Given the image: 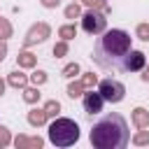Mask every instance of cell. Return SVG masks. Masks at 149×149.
Segmentation results:
<instances>
[{"mask_svg":"<svg viewBox=\"0 0 149 149\" xmlns=\"http://www.w3.org/2000/svg\"><path fill=\"white\" fill-rule=\"evenodd\" d=\"M130 35L121 28H112L100 33V37L93 44V63L102 70H121L123 56L130 51Z\"/></svg>","mask_w":149,"mask_h":149,"instance_id":"6da1fadb","label":"cell"},{"mask_svg":"<svg viewBox=\"0 0 149 149\" xmlns=\"http://www.w3.org/2000/svg\"><path fill=\"white\" fill-rule=\"evenodd\" d=\"M88 140L95 149H123L130 142L128 123L119 112H109L91 126Z\"/></svg>","mask_w":149,"mask_h":149,"instance_id":"7a4b0ae2","label":"cell"},{"mask_svg":"<svg viewBox=\"0 0 149 149\" xmlns=\"http://www.w3.org/2000/svg\"><path fill=\"white\" fill-rule=\"evenodd\" d=\"M49 140L56 147H70V144H74L79 140V126H77V121L65 119V116L54 119L51 126H49Z\"/></svg>","mask_w":149,"mask_h":149,"instance_id":"3957f363","label":"cell"},{"mask_svg":"<svg viewBox=\"0 0 149 149\" xmlns=\"http://www.w3.org/2000/svg\"><path fill=\"white\" fill-rule=\"evenodd\" d=\"M98 93L102 95V100L105 102H112V105H116V102H121L123 100V95H126V86L119 81V79H102L100 84H98Z\"/></svg>","mask_w":149,"mask_h":149,"instance_id":"277c9868","label":"cell"},{"mask_svg":"<svg viewBox=\"0 0 149 149\" xmlns=\"http://www.w3.org/2000/svg\"><path fill=\"white\" fill-rule=\"evenodd\" d=\"M81 28H84L88 35H100V33H105V28H107V19H105L102 12L88 9V12L81 14Z\"/></svg>","mask_w":149,"mask_h":149,"instance_id":"5b68a950","label":"cell"},{"mask_svg":"<svg viewBox=\"0 0 149 149\" xmlns=\"http://www.w3.org/2000/svg\"><path fill=\"white\" fill-rule=\"evenodd\" d=\"M49 33H51L49 23L40 21V23H35V26H30V30H28L26 37H23V44H26V47H33V44H37V42H44V40L49 37Z\"/></svg>","mask_w":149,"mask_h":149,"instance_id":"8992f818","label":"cell"},{"mask_svg":"<svg viewBox=\"0 0 149 149\" xmlns=\"http://www.w3.org/2000/svg\"><path fill=\"white\" fill-rule=\"evenodd\" d=\"M144 63H147L144 54H142V51H137V49H130V51L123 56L121 70H126V72H137V70H142V68H144Z\"/></svg>","mask_w":149,"mask_h":149,"instance_id":"52a82bcc","label":"cell"},{"mask_svg":"<svg viewBox=\"0 0 149 149\" xmlns=\"http://www.w3.org/2000/svg\"><path fill=\"white\" fill-rule=\"evenodd\" d=\"M102 95L98 93V91H88V93H84V112L86 114H91V116H95V114H100L102 112Z\"/></svg>","mask_w":149,"mask_h":149,"instance_id":"ba28073f","label":"cell"},{"mask_svg":"<svg viewBox=\"0 0 149 149\" xmlns=\"http://www.w3.org/2000/svg\"><path fill=\"white\" fill-rule=\"evenodd\" d=\"M14 144H16V149H42L44 140H42V137H28V135H19V137L14 140Z\"/></svg>","mask_w":149,"mask_h":149,"instance_id":"9c48e42d","label":"cell"},{"mask_svg":"<svg viewBox=\"0 0 149 149\" xmlns=\"http://www.w3.org/2000/svg\"><path fill=\"white\" fill-rule=\"evenodd\" d=\"M133 123L137 128H149V112L144 107H135L133 109Z\"/></svg>","mask_w":149,"mask_h":149,"instance_id":"30bf717a","label":"cell"},{"mask_svg":"<svg viewBox=\"0 0 149 149\" xmlns=\"http://www.w3.org/2000/svg\"><path fill=\"white\" fill-rule=\"evenodd\" d=\"M7 84H9V86H14V88H23V86H28V74H23V72L14 70V72H9Z\"/></svg>","mask_w":149,"mask_h":149,"instance_id":"8fae6325","label":"cell"},{"mask_svg":"<svg viewBox=\"0 0 149 149\" xmlns=\"http://www.w3.org/2000/svg\"><path fill=\"white\" fill-rule=\"evenodd\" d=\"M47 119H49V116H47L44 107H42V109L35 107V109L28 112V123H30V126H42V123H47Z\"/></svg>","mask_w":149,"mask_h":149,"instance_id":"7c38bea8","label":"cell"},{"mask_svg":"<svg viewBox=\"0 0 149 149\" xmlns=\"http://www.w3.org/2000/svg\"><path fill=\"white\" fill-rule=\"evenodd\" d=\"M16 63H19V68H35L37 56H35V54H30V51H21V54L16 56Z\"/></svg>","mask_w":149,"mask_h":149,"instance_id":"4fadbf2b","label":"cell"},{"mask_svg":"<svg viewBox=\"0 0 149 149\" xmlns=\"http://www.w3.org/2000/svg\"><path fill=\"white\" fill-rule=\"evenodd\" d=\"M23 100L26 102H37L40 100V91H37V86H23Z\"/></svg>","mask_w":149,"mask_h":149,"instance_id":"5bb4252c","label":"cell"},{"mask_svg":"<svg viewBox=\"0 0 149 149\" xmlns=\"http://www.w3.org/2000/svg\"><path fill=\"white\" fill-rule=\"evenodd\" d=\"M58 35H61V40H72V37H77V28L72 26V23H68V26H61L58 28Z\"/></svg>","mask_w":149,"mask_h":149,"instance_id":"9a60e30c","label":"cell"},{"mask_svg":"<svg viewBox=\"0 0 149 149\" xmlns=\"http://www.w3.org/2000/svg\"><path fill=\"white\" fill-rule=\"evenodd\" d=\"M44 112H47L49 119H51V116H58V112H61V102H58V100H47Z\"/></svg>","mask_w":149,"mask_h":149,"instance_id":"2e32d148","label":"cell"},{"mask_svg":"<svg viewBox=\"0 0 149 149\" xmlns=\"http://www.w3.org/2000/svg\"><path fill=\"white\" fill-rule=\"evenodd\" d=\"M7 37H12V23L5 16H0V40H7Z\"/></svg>","mask_w":149,"mask_h":149,"instance_id":"e0dca14e","label":"cell"},{"mask_svg":"<svg viewBox=\"0 0 149 149\" xmlns=\"http://www.w3.org/2000/svg\"><path fill=\"white\" fill-rule=\"evenodd\" d=\"M133 144H137V147H142V144H149V130L140 128V133H135V137H133Z\"/></svg>","mask_w":149,"mask_h":149,"instance_id":"ac0fdd59","label":"cell"},{"mask_svg":"<svg viewBox=\"0 0 149 149\" xmlns=\"http://www.w3.org/2000/svg\"><path fill=\"white\" fill-rule=\"evenodd\" d=\"M81 91H84V84H81V79H79V81H72V84L68 86V95H70V98H77V95H81Z\"/></svg>","mask_w":149,"mask_h":149,"instance_id":"d6986e66","label":"cell"},{"mask_svg":"<svg viewBox=\"0 0 149 149\" xmlns=\"http://www.w3.org/2000/svg\"><path fill=\"white\" fill-rule=\"evenodd\" d=\"M81 14V9H79V5L77 2H72V5H68L65 7V19H77Z\"/></svg>","mask_w":149,"mask_h":149,"instance_id":"ffe728a7","label":"cell"},{"mask_svg":"<svg viewBox=\"0 0 149 149\" xmlns=\"http://www.w3.org/2000/svg\"><path fill=\"white\" fill-rule=\"evenodd\" d=\"M77 74H79V65H77V63H70V65L63 68V77L72 79V77H77Z\"/></svg>","mask_w":149,"mask_h":149,"instance_id":"44dd1931","label":"cell"},{"mask_svg":"<svg viewBox=\"0 0 149 149\" xmlns=\"http://www.w3.org/2000/svg\"><path fill=\"white\" fill-rule=\"evenodd\" d=\"M81 84H84V88H93V86L98 84V77H95L93 72H86V74L81 77Z\"/></svg>","mask_w":149,"mask_h":149,"instance_id":"7402d4cb","label":"cell"},{"mask_svg":"<svg viewBox=\"0 0 149 149\" xmlns=\"http://www.w3.org/2000/svg\"><path fill=\"white\" fill-rule=\"evenodd\" d=\"M65 54H68V42H65V40H61V42L54 47V56H56V58H63Z\"/></svg>","mask_w":149,"mask_h":149,"instance_id":"603a6c76","label":"cell"},{"mask_svg":"<svg viewBox=\"0 0 149 149\" xmlns=\"http://www.w3.org/2000/svg\"><path fill=\"white\" fill-rule=\"evenodd\" d=\"M30 81H33L35 86L44 84V81H47V72H44V70H37V72H33V74H30Z\"/></svg>","mask_w":149,"mask_h":149,"instance_id":"cb8c5ba5","label":"cell"},{"mask_svg":"<svg viewBox=\"0 0 149 149\" xmlns=\"http://www.w3.org/2000/svg\"><path fill=\"white\" fill-rule=\"evenodd\" d=\"M9 142H12V135H9V130H7L5 126H0V149H5Z\"/></svg>","mask_w":149,"mask_h":149,"instance_id":"d4e9b609","label":"cell"},{"mask_svg":"<svg viewBox=\"0 0 149 149\" xmlns=\"http://www.w3.org/2000/svg\"><path fill=\"white\" fill-rule=\"evenodd\" d=\"M137 37L144 40V42H149V23H140L137 26Z\"/></svg>","mask_w":149,"mask_h":149,"instance_id":"484cf974","label":"cell"},{"mask_svg":"<svg viewBox=\"0 0 149 149\" xmlns=\"http://www.w3.org/2000/svg\"><path fill=\"white\" fill-rule=\"evenodd\" d=\"M91 9H105L107 12V5H105V0H84Z\"/></svg>","mask_w":149,"mask_h":149,"instance_id":"4316f807","label":"cell"},{"mask_svg":"<svg viewBox=\"0 0 149 149\" xmlns=\"http://www.w3.org/2000/svg\"><path fill=\"white\" fill-rule=\"evenodd\" d=\"M40 2H42L47 9H54V7H58V5H61V0H40Z\"/></svg>","mask_w":149,"mask_h":149,"instance_id":"83f0119b","label":"cell"},{"mask_svg":"<svg viewBox=\"0 0 149 149\" xmlns=\"http://www.w3.org/2000/svg\"><path fill=\"white\" fill-rule=\"evenodd\" d=\"M5 56H7V44H5V40H0V63L5 61Z\"/></svg>","mask_w":149,"mask_h":149,"instance_id":"f1b7e54d","label":"cell"},{"mask_svg":"<svg viewBox=\"0 0 149 149\" xmlns=\"http://www.w3.org/2000/svg\"><path fill=\"white\" fill-rule=\"evenodd\" d=\"M142 81H147V84H149V65H147V68H142Z\"/></svg>","mask_w":149,"mask_h":149,"instance_id":"f546056e","label":"cell"},{"mask_svg":"<svg viewBox=\"0 0 149 149\" xmlns=\"http://www.w3.org/2000/svg\"><path fill=\"white\" fill-rule=\"evenodd\" d=\"M2 93H5V81L0 79V95H2Z\"/></svg>","mask_w":149,"mask_h":149,"instance_id":"4dcf8cb0","label":"cell"}]
</instances>
